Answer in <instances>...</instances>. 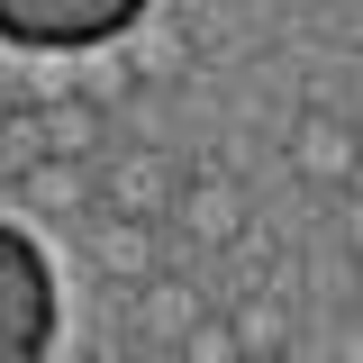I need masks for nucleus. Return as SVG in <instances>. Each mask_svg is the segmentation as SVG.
<instances>
[{
	"label": "nucleus",
	"mask_w": 363,
	"mask_h": 363,
	"mask_svg": "<svg viewBox=\"0 0 363 363\" xmlns=\"http://www.w3.org/2000/svg\"><path fill=\"white\" fill-rule=\"evenodd\" d=\"M0 309H9L0 363H45V345H55V264L28 227H0Z\"/></svg>",
	"instance_id": "nucleus-2"
},
{
	"label": "nucleus",
	"mask_w": 363,
	"mask_h": 363,
	"mask_svg": "<svg viewBox=\"0 0 363 363\" xmlns=\"http://www.w3.org/2000/svg\"><path fill=\"white\" fill-rule=\"evenodd\" d=\"M91 255H100L109 272H136V281L155 272V245H145V218H91Z\"/></svg>",
	"instance_id": "nucleus-5"
},
{
	"label": "nucleus",
	"mask_w": 363,
	"mask_h": 363,
	"mask_svg": "<svg viewBox=\"0 0 363 363\" xmlns=\"http://www.w3.org/2000/svg\"><path fill=\"white\" fill-rule=\"evenodd\" d=\"M173 218L191 227L200 245H236V236H245V191H236V182H218V173H200V182L173 200Z\"/></svg>",
	"instance_id": "nucleus-4"
},
{
	"label": "nucleus",
	"mask_w": 363,
	"mask_h": 363,
	"mask_svg": "<svg viewBox=\"0 0 363 363\" xmlns=\"http://www.w3.org/2000/svg\"><path fill=\"white\" fill-rule=\"evenodd\" d=\"M354 245H363V209H354Z\"/></svg>",
	"instance_id": "nucleus-8"
},
{
	"label": "nucleus",
	"mask_w": 363,
	"mask_h": 363,
	"mask_svg": "<svg viewBox=\"0 0 363 363\" xmlns=\"http://www.w3.org/2000/svg\"><path fill=\"white\" fill-rule=\"evenodd\" d=\"M236 336H245V354H272V345H281V309H272V300H245V309H236Z\"/></svg>",
	"instance_id": "nucleus-7"
},
{
	"label": "nucleus",
	"mask_w": 363,
	"mask_h": 363,
	"mask_svg": "<svg viewBox=\"0 0 363 363\" xmlns=\"http://www.w3.org/2000/svg\"><path fill=\"white\" fill-rule=\"evenodd\" d=\"M291 164H300L309 182L354 191V182H363V128L336 118V109H300V118H291Z\"/></svg>",
	"instance_id": "nucleus-3"
},
{
	"label": "nucleus",
	"mask_w": 363,
	"mask_h": 363,
	"mask_svg": "<svg viewBox=\"0 0 363 363\" xmlns=\"http://www.w3.org/2000/svg\"><path fill=\"white\" fill-rule=\"evenodd\" d=\"M155 0H0V37L18 55H91L118 45Z\"/></svg>",
	"instance_id": "nucleus-1"
},
{
	"label": "nucleus",
	"mask_w": 363,
	"mask_h": 363,
	"mask_svg": "<svg viewBox=\"0 0 363 363\" xmlns=\"http://www.w3.org/2000/svg\"><path fill=\"white\" fill-rule=\"evenodd\" d=\"M182 363H255V354H245L236 318H200V327L182 336Z\"/></svg>",
	"instance_id": "nucleus-6"
}]
</instances>
